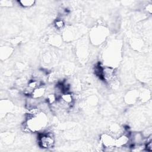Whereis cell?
Listing matches in <instances>:
<instances>
[{
    "instance_id": "obj_6",
    "label": "cell",
    "mask_w": 152,
    "mask_h": 152,
    "mask_svg": "<svg viewBox=\"0 0 152 152\" xmlns=\"http://www.w3.org/2000/svg\"><path fill=\"white\" fill-rule=\"evenodd\" d=\"M46 92V88L43 86H42L34 90L31 96L33 98L40 99H42L43 96H44Z\"/></svg>"
},
{
    "instance_id": "obj_12",
    "label": "cell",
    "mask_w": 152,
    "mask_h": 152,
    "mask_svg": "<svg viewBox=\"0 0 152 152\" xmlns=\"http://www.w3.org/2000/svg\"><path fill=\"white\" fill-rule=\"evenodd\" d=\"M145 10L149 14H151L152 12V5L151 4H148L145 6Z\"/></svg>"
},
{
    "instance_id": "obj_5",
    "label": "cell",
    "mask_w": 152,
    "mask_h": 152,
    "mask_svg": "<svg viewBox=\"0 0 152 152\" xmlns=\"http://www.w3.org/2000/svg\"><path fill=\"white\" fill-rule=\"evenodd\" d=\"M139 93L137 90H131L126 94L125 97V102L128 104L134 103L139 97Z\"/></svg>"
},
{
    "instance_id": "obj_2",
    "label": "cell",
    "mask_w": 152,
    "mask_h": 152,
    "mask_svg": "<svg viewBox=\"0 0 152 152\" xmlns=\"http://www.w3.org/2000/svg\"><path fill=\"white\" fill-rule=\"evenodd\" d=\"M107 30L106 27L102 26L94 27L90 32V40L92 44L99 45L104 41L107 36Z\"/></svg>"
},
{
    "instance_id": "obj_3",
    "label": "cell",
    "mask_w": 152,
    "mask_h": 152,
    "mask_svg": "<svg viewBox=\"0 0 152 152\" xmlns=\"http://www.w3.org/2000/svg\"><path fill=\"white\" fill-rule=\"evenodd\" d=\"M55 138L52 133L50 132H40L38 136V144L39 147L49 149L55 145Z\"/></svg>"
},
{
    "instance_id": "obj_4",
    "label": "cell",
    "mask_w": 152,
    "mask_h": 152,
    "mask_svg": "<svg viewBox=\"0 0 152 152\" xmlns=\"http://www.w3.org/2000/svg\"><path fill=\"white\" fill-rule=\"evenodd\" d=\"M100 141L103 148H104V150L114 151L115 138L110 133L108 132L103 133L100 135Z\"/></svg>"
},
{
    "instance_id": "obj_1",
    "label": "cell",
    "mask_w": 152,
    "mask_h": 152,
    "mask_svg": "<svg viewBox=\"0 0 152 152\" xmlns=\"http://www.w3.org/2000/svg\"><path fill=\"white\" fill-rule=\"evenodd\" d=\"M48 123L46 113L40 111L33 116L27 115L26 119L23 125V130L26 132H35L45 129Z\"/></svg>"
},
{
    "instance_id": "obj_10",
    "label": "cell",
    "mask_w": 152,
    "mask_h": 152,
    "mask_svg": "<svg viewBox=\"0 0 152 152\" xmlns=\"http://www.w3.org/2000/svg\"><path fill=\"white\" fill-rule=\"evenodd\" d=\"M55 27L58 30H62L65 27V22L62 19H57L54 23Z\"/></svg>"
},
{
    "instance_id": "obj_7",
    "label": "cell",
    "mask_w": 152,
    "mask_h": 152,
    "mask_svg": "<svg viewBox=\"0 0 152 152\" xmlns=\"http://www.w3.org/2000/svg\"><path fill=\"white\" fill-rule=\"evenodd\" d=\"M13 51V49L10 46L2 47L1 49V56L3 59H7L10 56Z\"/></svg>"
},
{
    "instance_id": "obj_11",
    "label": "cell",
    "mask_w": 152,
    "mask_h": 152,
    "mask_svg": "<svg viewBox=\"0 0 152 152\" xmlns=\"http://www.w3.org/2000/svg\"><path fill=\"white\" fill-rule=\"evenodd\" d=\"M0 4H1V5L4 7H11L13 5V2L12 1H7V0L1 1Z\"/></svg>"
},
{
    "instance_id": "obj_8",
    "label": "cell",
    "mask_w": 152,
    "mask_h": 152,
    "mask_svg": "<svg viewBox=\"0 0 152 152\" xmlns=\"http://www.w3.org/2000/svg\"><path fill=\"white\" fill-rule=\"evenodd\" d=\"M49 43L55 46H59L62 43V37L58 35H52L49 37Z\"/></svg>"
},
{
    "instance_id": "obj_9",
    "label": "cell",
    "mask_w": 152,
    "mask_h": 152,
    "mask_svg": "<svg viewBox=\"0 0 152 152\" xmlns=\"http://www.w3.org/2000/svg\"><path fill=\"white\" fill-rule=\"evenodd\" d=\"M18 3L22 7L30 8L35 4L36 1L34 0L33 1V0H21V1H18Z\"/></svg>"
}]
</instances>
